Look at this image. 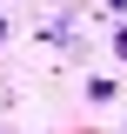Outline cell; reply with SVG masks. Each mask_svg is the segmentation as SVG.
<instances>
[{
	"label": "cell",
	"instance_id": "3957f363",
	"mask_svg": "<svg viewBox=\"0 0 127 134\" xmlns=\"http://www.w3.org/2000/svg\"><path fill=\"white\" fill-rule=\"evenodd\" d=\"M107 7H127V0H107Z\"/></svg>",
	"mask_w": 127,
	"mask_h": 134
},
{
	"label": "cell",
	"instance_id": "7a4b0ae2",
	"mask_svg": "<svg viewBox=\"0 0 127 134\" xmlns=\"http://www.w3.org/2000/svg\"><path fill=\"white\" fill-rule=\"evenodd\" d=\"M0 40H7V20H0Z\"/></svg>",
	"mask_w": 127,
	"mask_h": 134
},
{
	"label": "cell",
	"instance_id": "6da1fadb",
	"mask_svg": "<svg viewBox=\"0 0 127 134\" xmlns=\"http://www.w3.org/2000/svg\"><path fill=\"white\" fill-rule=\"evenodd\" d=\"M114 54H120V60H127V20H120V27H114Z\"/></svg>",
	"mask_w": 127,
	"mask_h": 134
}]
</instances>
